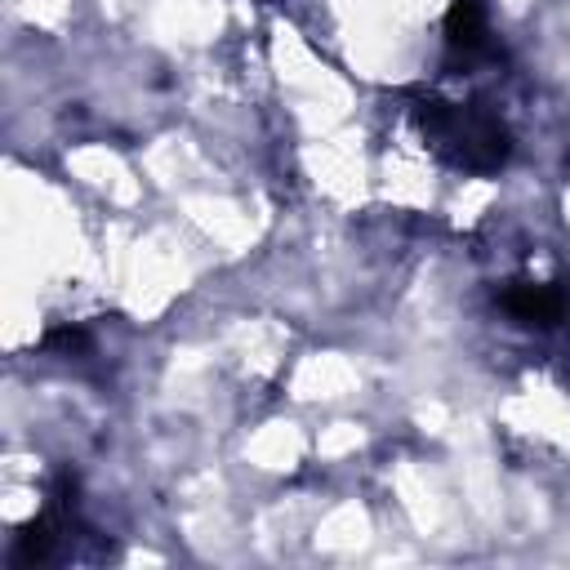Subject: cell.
Instances as JSON below:
<instances>
[{
  "mask_svg": "<svg viewBox=\"0 0 570 570\" xmlns=\"http://www.w3.org/2000/svg\"><path fill=\"white\" fill-rule=\"evenodd\" d=\"M410 116H414L419 134L428 138V147L463 174H494L512 156V134L503 129L499 116H490L481 107L445 102V98L428 94L410 107Z\"/></svg>",
  "mask_w": 570,
  "mask_h": 570,
  "instance_id": "cell-1",
  "label": "cell"
},
{
  "mask_svg": "<svg viewBox=\"0 0 570 570\" xmlns=\"http://www.w3.org/2000/svg\"><path fill=\"white\" fill-rule=\"evenodd\" d=\"M499 303L508 316H517L521 325H539V330L566 321V307H570V298L557 281H517L499 294Z\"/></svg>",
  "mask_w": 570,
  "mask_h": 570,
  "instance_id": "cell-2",
  "label": "cell"
},
{
  "mask_svg": "<svg viewBox=\"0 0 570 570\" xmlns=\"http://www.w3.org/2000/svg\"><path fill=\"white\" fill-rule=\"evenodd\" d=\"M445 45L463 58H472L485 45V0H450L445 13Z\"/></svg>",
  "mask_w": 570,
  "mask_h": 570,
  "instance_id": "cell-3",
  "label": "cell"
},
{
  "mask_svg": "<svg viewBox=\"0 0 570 570\" xmlns=\"http://www.w3.org/2000/svg\"><path fill=\"white\" fill-rule=\"evenodd\" d=\"M45 347H53V352L71 356V352H85V347H89V338H85V330H80V325H53V330L45 334Z\"/></svg>",
  "mask_w": 570,
  "mask_h": 570,
  "instance_id": "cell-4",
  "label": "cell"
}]
</instances>
